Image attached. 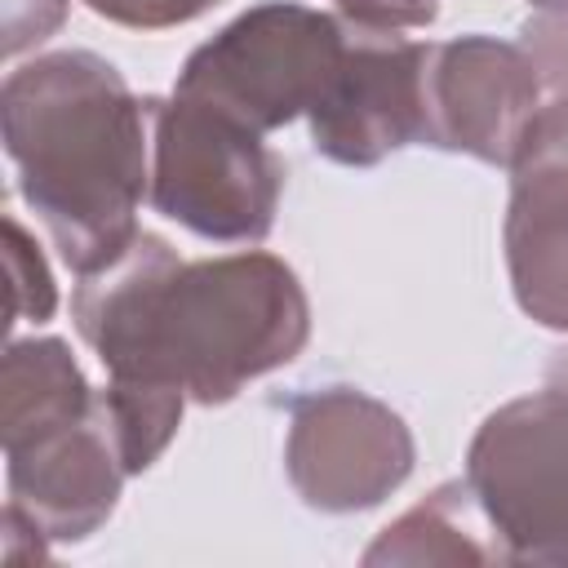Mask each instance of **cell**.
<instances>
[{
  "label": "cell",
  "mask_w": 568,
  "mask_h": 568,
  "mask_svg": "<svg viewBox=\"0 0 568 568\" xmlns=\"http://www.w3.org/2000/svg\"><path fill=\"white\" fill-rule=\"evenodd\" d=\"M351 22L377 27V31H399V27H422L439 13L435 0H337Z\"/></svg>",
  "instance_id": "5bb4252c"
},
{
  "label": "cell",
  "mask_w": 568,
  "mask_h": 568,
  "mask_svg": "<svg viewBox=\"0 0 568 568\" xmlns=\"http://www.w3.org/2000/svg\"><path fill=\"white\" fill-rule=\"evenodd\" d=\"M4 266H9V320H49L53 315V280L36 248V240L22 231L18 217H4Z\"/></svg>",
  "instance_id": "7c38bea8"
},
{
  "label": "cell",
  "mask_w": 568,
  "mask_h": 568,
  "mask_svg": "<svg viewBox=\"0 0 568 568\" xmlns=\"http://www.w3.org/2000/svg\"><path fill=\"white\" fill-rule=\"evenodd\" d=\"M4 457L9 506H18L44 537H84L115 506L120 475H129L98 413V395L80 422Z\"/></svg>",
  "instance_id": "30bf717a"
},
{
  "label": "cell",
  "mask_w": 568,
  "mask_h": 568,
  "mask_svg": "<svg viewBox=\"0 0 568 568\" xmlns=\"http://www.w3.org/2000/svg\"><path fill=\"white\" fill-rule=\"evenodd\" d=\"M541 9H555V13H568V0H537Z\"/></svg>",
  "instance_id": "9a60e30c"
},
{
  "label": "cell",
  "mask_w": 568,
  "mask_h": 568,
  "mask_svg": "<svg viewBox=\"0 0 568 568\" xmlns=\"http://www.w3.org/2000/svg\"><path fill=\"white\" fill-rule=\"evenodd\" d=\"M93 408V395L62 342H13L0 382V435L4 453L27 448Z\"/></svg>",
  "instance_id": "8fae6325"
},
{
  "label": "cell",
  "mask_w": 568,
  "mask_h": 568,
  "mask_svg": "<svg viewBox=\"0 0 568 568\" xmlns=\"http://www.w3.org/2000/svg\"><path fill=\"white\" fill-rule=\"evenodd\" d=\"M506 253L519 306L568 328V98L537 111L515 151Z\"/></svg>",
  "instance_id": "9c48e42d"
},
{
  "label": "cell",
  "mask_w": 568,
  "mask_h": 568,
  "mask_svg": "<svg viewBox=\"0 0 568 568\" xmlns=\"http://www.w3.org/2000/svg\"><path fill=\"white\" fill-rule=\"evenodd\" d=\"M4 151L18 191L84 275L133 235L146 191V115L98 53H49L4 80Z\"/></svg>",
  "instance_id": "7a4b0ae2"
},
{
  "label": "cell",
  "mask_w": 568,
  "mask_h": 568,
  "mask_svg": "<svg viewBox=\"0 0 568 568\" xmlns=\"http://www.w3.org/2000/svg\"><path fill=\"white\" fill-rule=\"evenodd\" d=\"M151 204L209 240L266 235L284 169L262 146L257 129L182 93H173V102H151Z\"/></svg>",
  "instance_id": "277c9868"
},
{
  "label": "cell",
  "mask_w": 568,
  "mask_h": 568,
  "mask_svg": "<svg viewBox=\"0 0 568 568\" xmlns=\"http://www.w3.org/2000/svg\"><path fill=\"white\" fill-rule=\"evenodd\" d=\"M71 315L111 377L160 382L204 404L231 399L306 342V297L288 266L266 253L182 266L146 231L80 275Z\"/></svg>",
  "instance_id": "6da1fadb"
},
{
  "label": "cell",
  "mask_w": 568,
  "mask_h": 568,
  "mask_svg": "<svg viewBox=\"0 0 568 568\" xmlns=\"http://www.w3.org/2000/svg\"><path fill=\"white\" fill-rule=\"evenodd\" d=\"M422 62L426 44L346 18L342 71L324 102L311 111L315 151L342 164H373L386 151L426 138Z\"/></svg>",
  "instance_id": "8992f818"
},
{
  "label": "cell",
  "mask_w": 568,
  "mask_h": 568,
  "mask_svg": "<svg viewBox=\"0 0 568 568\" xmlns=\"http://www.w3.org/2000/svg\"><path fill=\"white\" fill-rule=\"evenodd\" d=\"M466 484L510 555L568 559V390L493 413L470 444Z\"/></svg>",
  "instance_id": "5b68a950"
},
{
  "label": "cell",
  "mask_w": 568,
  "mask_h": 568,
  "mask_svg": "<svg viewBox=\"0 0 568 568\" xmlns=\"http://www.w3.org/2000/svg\"><path fill=\"white\" fill-rule=\"evenodd\" d=\"M84 4L124 27H169V22H186V18L204 13L217 0H84Z\"/></svg>",
  "instance_id": "4fadbf2b"
},
{
  "label": "cell",
  "mask_w": 568,
  "mask_h": 568,
  "mask_svg": "<svg viewBox=\"0 0 568 568\" xmlns=\"http://www.w3.org/2000/svg\"><path fill=\"white\" fill-rule=\"evenodd\" d=\"M408 457L404 422L355 390L333 386L293 404L288 466L311 506H373L408 475Z\"/></svg>",
  "instance_id": "ba28073f"
},
{
  "label": "cell",
  "mask_w": 568,
  "mask_h": 568,
  "mask_svg": "<svg viewBox=\"0 0 568 568\" xmlns=\"http://www.w3.org/2000/svg\"><path fill=\"white\" fill-rule=\"evenodd\" d=\"M346 58V22L302 4H262L191 53L178 93L248 129L315 111Z\"/></svg>",
  "instance_id": "3957f363"
},
{
  "label": "cell",
  "mask_w": 568,
  "mask_h": 568,
  "mask_svg": "<svg viewBox=\"0 0 568 568\" xmlns=\"http://www.w3.org/2000/svg\"><path fill=\"white\" fill-rule=\"evenodd\" d=\"M422 98L426 138L435 146L510 164L528 120L537 115V62L479 36L435 44L422 62Z\"/></svg>",
  "instance_id": "52a82bcc"
}]
</instances>
